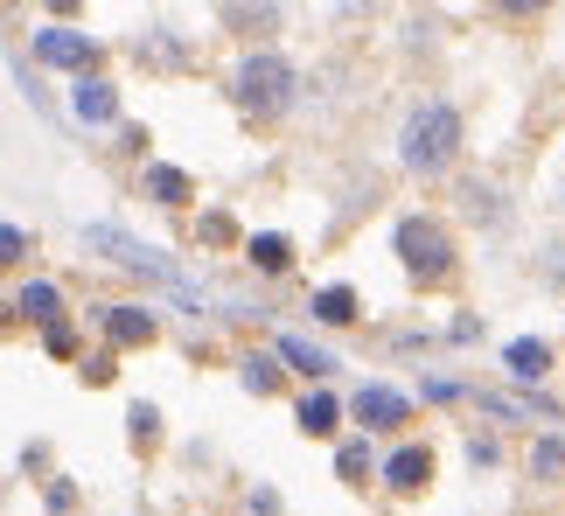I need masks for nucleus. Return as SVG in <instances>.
Instances as JSON below:
<instances>
[{
	"mask_svg": "<svg viewBox=\"0 0 565 516\" xmlns=\"http://www.w3.org/2000/svg\"><path fill=\"white\" fill-rule=\"evenodd\" d=\"M231 98H237V112L245 119H287L300 98H308V77H300V63L287 56V50H245L231 63Z\"/></svg>",
	"mask_w": 565,
	"mask_h": 516,
	"instance_id": "2",
	"label": "nucleus"
},
{
	"mask_svg": "<svg viewBox=\"0 0 565 516\" xmlns=\"http://www.w3.org/2000/svg\"><path fill=\"white\" fill-rule=\"evenodd\" d=\"M0 245H8V266H21V258H29V230H21V224L8 217V230H0Z\"/></svg>",
	"mask_w": 565,
	"mask_h": 516,
	"instance_id": "28",
	"label": "nucleus"
},
{
	"mask_svg": "<svg viewBox=\"0 0 565 516\" xmlns=\"http://www.w3.org/2000/svg\"><path fill=\"white\" fill-rule=\"evenodd\" d=\"M92 321L105 329L113 350H147V342L161 335V314L147 308V300H92Z\"/></svg>",
	"mask_w": 565,
	"mask_h": 516,
	"instance_id": "8",
	"label": "nucleus"
},
{
	"mask_svg": "<svg viewBox=\"0 0 565 516\" xmlns=\"http://www.w3.org/2000/svg\"><path fill=\"white\" fill-rule=\"evenodd\" d=\"M552 258H545V279H565V245H545Z\"/></svg>",
	"mask_w": 565,
	"mask_h": 516,
	"instance_id": "31",
	"label": "nucleus"
},
{
	"mask_svg": "<svg viewBox=\"0 0 565 516\" xmlns=\"http://www.w3.org/2000/svg\"><path fill=\"white\" fill-rule=\"evenodd\" d=\"M8 71H14V92L35 105V112H50V119H63L56 112V98H50V84H35V71H29V50H8Z\"/></svg>",
	"mask_w": 565,
	"mask_h": 516,
	"instance_id": "22",
	"label": "nucleus"
},
{
	"mask_svg": "<svg viewBox=\"0 0 565 516\" xmlns=\"http://www.w3.org/2000/svg\"><path fill=\"white\" fill-rule=\"evenodd\" d=\"M140 196L161 203V209H189L195 203V175L175 161H140Z\"/></svg>",
	"mask_w": 565,
	"mask_h": 516,
	"instance_id": "15",
	"label": "nucleus"
},
{
	"mask_svg": "<svg viewBox=\"0 0 565 516\" xmlns=\"http://www.w3.org/2000/svg\"><path fill=\"white\" fill-rule=\"evenodd\" d=\"M391 251H398L405 279H419V287H447L454 266H461V238H454V224L433 217V209H405V217L391 224Z\"/></svg>",
	"mask_w": 565,
	"mask_h": 516,
	"instance_id": "3",
	"label": "nucleus"
},
{
	"mask_svg": "<svg viewBox=\"0 0 565 516\" xmlns=\"http://www.w3.org/2000/svg\"><path fill=\"white\" fill-rule=\"evenodd\" d=\"M300 308H308L315 329H356V321H363V293L350 287V279H329V287H315Z\"/></svg>",
	"mask_w": 565,
	"mask_h": 516,
	"instance_id": "14",
	"label": "nucleus"
},
{
	"mask_svg": "<svg viewBox=\"0 0 565 516\" xmlns=\"http://www.w3.org/2000/svg\"><path fill=\"white\" fill-rule=\"evenodd\" d=\"M71 126H84V133H119L126 126V98L113 77H77L71 84Z\"/></svg>",
	"mask_w": 565,
	"mask_h": 516,
	"instance_id": "9",
	"label": "nucleus"
},
{
	"mask_svg": "<svg viewBox=\"0 0 565 516\" xmlns=\"http://www.w3.org/2000/svg\"><path fill=\"white\" fill-rule=\"evenodd\" d=\"M245 509H252V516H279L287 503H279V488H252V496H245Z\"/></svg>",
	"mask_w": 565,
	"mask_h": 516,
	"instance_id": "29",
	"label": "nucleus"
},
{
	"mask_svg": "<svg viewBox=\"0 0 565 516\" xmlns=\"http://www.w3.org/2000/svg\"><path fill=\"white\" fill-rule=\"evenodd\" d=\"M224 21H245V29H279V8H224Z\"/></svg>",
	"mask_w": 565,
	"mask_h": 516,
	"instance_id": "25",
	"label": "nucleus"
},
{
	"mask_svg": "<svg viewBox=\"0 0 565 516\" xmlns=\"http://www.w3.org/2000/svg\"><path fill=\"white\" fill-rule=\"evenodd\" d=\"M237 384H245L252 398H273L279 384H287V363H279V350H245V356H237Z\"/></svg>",
	"mask_w": 565,
	"mask_h": 516,
	"instance_id": "19",
	"label": "nucleus"
},
{
	"mask_svg": "<svg viewBox=\"0 0 565 516\" xmlns=\"http://www.w3.org/2000/svg\"><path fill=\"white\" fill-rule=\"evenodd\" d=\"M558 209H565V175H558Z\"/></svg>",
	"mask_w": 565,
	"mask_h": 516,
	"instance_id": "32",
	"label": "nucleus"
},
{
	"mask_svg": "<svg viewBox=\"0 0 565 516\" xmlns=\"http://www.w3.org/2000/svg\"><path fill=\"white\" fill-rule=\"evenodd\" d=\"M29 56H35V71H56V77H98V63H105V42L92 29H71V21H35L29 29Z\"/></svg>",
	"mask_w": 565,
	"mask_h": 516,
	"instance_id": "5",
	"label": "nucleus"
},
{
	"mask_svg": "<svg viewBox=\"0 0 565 516\" xmlns=\"http://www.w3.org/2000/svg\"><path fill=\"white\" fill-rule=\"evenodd\" d=\"M335 475L350 482V488L377 482V475H384V454H377V440H371V433H350V440L335 447Z\"/></svg>",
	"mask_w": 565,
	"mask_h": 516,
	"instance_id": "17",
	"label": "nucleus"
},
{
	"mask_svg": "<svg viewBox=\"0 0 565 516\" xmlns=\"http://www.w3.org/2000/svg\"><path fill=\"white\" fill-rule=\"evenodd\" d=\"M524 475H531L537 488L565 482V433H531V447H524Z\"/></svg>",
	"mask_w": 565,
	"mask_h": 516,
	"instance_id": "20",
	"label": "nucleus"
},
{
	"mask_svg": "<svg viewBox=\"0 0 565 516\" xmlns=\"http://www.w3.org/2000/svg\"><path fill=\"white\" fill-rule=\"evenodd\" d=\"M342 419H350V398H335V391H300V398H294L300 440H329V447H342V440H350V433H342Z\"/></svg>",
	"mask_w": 565,
	"mask_h": 516,
	"instance_id": "12",
	"label": "nucleus"
},
{
	"mask_svg": "<svg viewBox=\"0 0 565 516\" xmlns=\"http://www.w3.org/2000/svg\"><path fill=\"white\" fill-rule=\"evenodd\" d=\"M126 433H134V440H154V433H161V405L134 398V405H126Z\"/></svg>",
	"mask_w": 565,
	"mask_h": 516,
	"instance_id": "24",
	"label": "nucleus"
},
{
	"mask_svg": "<svg viewBox=\"0 0 565 516\" xmlns=\"http://www.w3.org/2000/svg\"><path fill=\"white\" fill-rule=\"evenodd\" d=\"M461 147H468V119H461V105L454 98H412L405 105V119H398V133H391V154H398V168L412 182H440L461 168Z\"/></svg>",
	"mask_w": 565,
	"mask_h": 516,
	"instance_id": "1",
	"label": "nucleus"
},
{
	"mask_svg": "<svg viewBox=\"0 0 565 516\" xmlns=\"http://www.w3.org/2000/svg\"><path fill=\"white\" fill-rule=\"evenodd\" d=\"M8 308H14V321H35L42 335L63 329V287H56V279H14Z\"/></svg>",
	"mask_w": 565,
	"mask_h": 516,
	"instance_id": "13",
	"label": "nucleus"
},
{
	"mask_svg": "<svg viewBox=\"0 0 565 516\" xmlns=\"http://www.w3.org/2000/svg\"><path fill=\"white\" fill-rule=\"evenodd\" d=\"M377 482L391 488V496H426V488H433V447L426 440H398L384 454V475Z\"/></svg>",
	"mask_w": 565,
	"mask_h": 516,
	"instance_id": "11",
	"label": "nucleus"
},
{
	"mask_svg": "<svg viewBox=\"0 0 565 516\" xmlns=\"http://www.w3.org/2000/svg\"><path fill=\"white\" fill-rule=\"evenodd\" d=\"M273 350H279V363H287L294 377H308V391H329V384L342 377V356L329 350V342L300 335V329H273Z\"/></svg>",
	"mask_w": 565,
	"mask_h": 516,
	"instance_id": "7",
	"label": "nucleus"
},
{
	"mask_svg": "<svg viewBox=\"0 0 565 516\" xmlns=\"http://www.w3.org/2000/svg\"><path fill=\"white\" fill-rule=\"evenodd\" d=\"M461 454H468L475 475H495V467L510 461V447H503V433H495V426H475V433L461 440Z\"/></svg>",
	"mask_w": 565,
	"mask_h": 516,
	"instance_id": "21",
	"label": "nucleus"
},
{
	"mask_svg": "<svg viewBox=\"0 0 565 516\" xmlns=\"http://www.w3.org/2000/svg\"><path fill=\"white\" fill-rule=\"evenodd\" d=\"M447 342H482V321H475V314H454V329H447Z\"/></svg>",
	"mask_w": 565,
	"mask_h": 516,
	"instance_id": "30",
	"label": "nucleus"
},
{
	"mask_svg": "<svg viewBox=\"0 0 565 516\" xmlns=\"http://www.w3.org/2000/svg\"><path fill=\"white\" fill-rule=\"evenodd\" d=\"M419 398L426 405H475V384L468 377H447V370H426L419 377Z\"/></svg>",
	"mask_w": 565,
	"mask_h": 516,
	"instance_id": "23",
	"label": "nucleus"
},
{
	"mask_svg": "<svg viewBox=\"0 0 565 516\" xmlns=\"http://www.w3.org/2000/svg\"><path fill=\"white\" fill-rule=\"evenodd\" d=\"M245 266L258 279H287L300 266V245L287 238V230H252V238H245Z\"/></svg>",
	"mask_w": 565,
	"mask_h": 516,
	"instance_id": "16",
	"label": "nucleus"
},
{
	"mask_svg": "<svg viewBox=\"0 0 565 516\" xmlns=\"http://www.w3.org/2000/svg\"><path fill=\"white\" fill-rule=\"evenodd\" d=\"M412 412H419V398L398 391V384H356L350 391V419H356V433H405Z\"/></svg>",
	"mask_w": 565,
	"mask_h": 516,
	"instance_id": "6",
	"label": "nucleus"
},
{
	"mask_svg": "<svg viewBox=\"0 0 565 516\" xmlns=\"http://www.w3.org/2000/svg\"><path fill=\"white\" fill-rule=\"evenodd\" d=\"M147 140H154V133H147V126H134V119H126V126H119V147H126V154H140V161H154V154H147Z\"/></svg>",
	"mask_w": 565,
	"mask_h": 516,
	"instance_id": "27",
	"label": "nucleus"
},
{
	"mask_svg": "<svg viewBox=\"0 0 565 516\" xmlns=\"http://www.w3.org/2000/svg\"><path fill=\"white\" fill-rule=\"evenodd\" d=\"M42 503H50V516H71L77 509V482H50V496H42Z\"/></svg>",
	"mask_w": 565,
	"mask_h": 516,
	"instance_id": "26",
	"label": "nucleus"
},
{
	"mask_svg": "<svg viewBox=\"0 0 565 516\" xmlns=\"http://www.w3.org/2000/svg\"><path fill=\"white\" fill-rule=\"evenodd\" d=\"M461 209H468V217L475 224H510V203H503V182H495V175H468L461 182Z\"/></svg>",
	"mask_w": 565,
	"mask_h": 516,
	"instance_id": "18",
	"label": "nucleus"
},
{
	"mask_svg": "<svg viewBox=\"0 0 565 516\" xmlns=\"http://www.w3.org/2000/svg\"><path fill=\"white\" fill-rule=\"evenodd\" d=\"M495 363H503V377L516 384V391H545V377L558 370V342L552 335H510Z\"/></svg>",
	"mask_w": 565,
	"mask_h": 516,
	"instance_id": "10",
	"label": "nucleus"
},
{
	"mask_svg": "<svg viewBox=\"0 0 565 516\" xmlns=\"http://www.w3.org/2000/svg\"><path fill=\"white\" fill-rule=\"evenodd\" d=\"M475 412H482L495 433H565V405L552 391H516V384H475Z\"/></svg>",
	"mask_w": 565,
	"mask_h": 516,
	"instance_id": "4",
	"label": "nucleus"
}]
</instances>
